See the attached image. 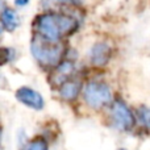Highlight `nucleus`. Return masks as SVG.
Segmentation results:
<instances>
[{
	"mask_svg": "<svg viewBox=\"0 0 150 150\" xmlns=\"http://www.w3.org/2000/svg\"><path fill=\"white\" fill-rule=\"evenodd\" d=\"M79 28V20L66 12L47 11L34 18V34L49 42H62Z\"/></svg>",
	"mask_w": 150,
	"mask_h": 150,
	"instance_id": "nucleus-1",
	"label": "nucleus"
},
{
	"mask_svg": "<svg viewBox=\"0 0 150 150\" xmlns=\"http://www.w3.org/2000/svg\"><path fill=\"white\" fill-rule=\"evenodd\" d=\"M30 52L41 67L53 70L65 59L66 46L62 42H49L34 34L30 41Z\"/></svg>",
	"mask_w": 150,
	"mask_h": 150,
	"instance_id": "nucleus-2",
	"label": "nucleus"
},
{
	"mask_svg": "<svg viewBox=\"0 0 150 150\" xmlns=\"http://www.w3.org/2000/svg\"><path fill=\"white\" fill-rule=\"evenodd\" d=\"M83 100L90 108L101 109L112 103V90L103 80H90L83 86Z\"/></svg>",
	"mask_w": 150,
	"mask_h": 150,
	"instance_id": "nucleus-3",
	"label": "nucleus"
},
{
	"mask_svg": "<svg viewBox=\"0 0 150 150\" xmlns=\"http://www.w3.org/2000/svg\"><path fill=\"white\" fill-rule=\"evenodd\" d=\"M111 127L119 132H130L136 125V116L122 99H115L109 104Z\"/></svg>",
	"mask_w": 150,
	"mask_h": 150,
	"instance_id": "nucleus-4",
	"label": "nucleus"
},
{
	"mask_svg": "<svg viewBox=\"0 0 150 150\" xmlns=\"http://www.w3.org/2000/svg\"><path fill=\"white\" fill-rule=\"evenodd\" d=\"M15 96L21 104H24L25 107L33 109V111H42L45 107L44 96L38 91H36L32 87H28V86L17 88Z\"/></svg>",
	"mask_w": 150,
	"mask_h": 150,
	"instance_id": "nucleus-5",
	"label": "nucleus"
},
{
	"mask_svg": "<svg viewBox=\"0 0 150 150\" xmlns=\"http://www.w3.org/2000/svg\"><path fill=\"white\" fill-rule=\"evenodd\" d=\"M112 57V47L108 42L105 41H98L91 46L90 53H88V58H90V63L93 67L101 69L107 66L111 61Z\"/></svg>",
	"mask_w": 150,
	"mask_h": 150,
	"instance_id": "nucleus-6",
	"label": "nucleus"
},
{
	"mask_svg": "<svg viewBox=\"0 0 150 150\" xmlns=\"http://www.w3.org/2000/svg\"><path fill=\"white\" fill-rule=\"evenodd\" d=\"M75 62L70 59H63L59 65H57L54 69L52 70L50 74V84L59 87L63 82L71 79L75 75Z\"/></svg>",
	"mask_w": 150,
	"mask_h": 150,
	"instance_id": "nucleus-7",
	"label": "nucleus"
},
{
	"mask_svg": "<svg viewBox=\"0 0 150 150\" xmlns=\"http://www.w3.org/2000/svg\"><path fill=\"white\" fill-rule=\"evenodd\" d=\"M83 90V83L80 79L73 76L71 79L63 82L62 84L58 87V95L62 100L67 101V103H71V101H75L78 99V96L82 93Z\"/></svg>",
	"mask_w": 150,
	"mask_h": 150,
	"instance_id": "nucleus-8",
	"label": "nucleus"
},
{
	"mask_svg": "<svg viewBox=\"0 0 150 150\" xmlns=\"http://www.w3.org/2000/svg\"><path fill=\"white\" fill-rule=\"evenodd\" d=\"M0 25L7 32H15L20 25V17H18L16 9L5 7L0 12Z\"/></svg>",
	"mask_w": 150,
	"mask_h": 150,
	"instance_id": "nucleus-9",
	"label": "nucleus"
},
{
	"mask_svg": "<svg viewBox=\"0 0 150 150\" xmlns=\"http://www.w3.org/2000/svg\"><path fill=\"white\" fill-rule=\"evenodd\" d=\"M21 150H49V144H47V141L45 138L37 137L28 141L26 144H24Z\"/></svg>",
	"mask_w": 150,
	"mask_h": 150,
	"instance_id": "nucleus-10",
	"label": "nucleus"
},
{
	"mask_svg": "<svg viewBox=\"0 0 150 150\" xmlns=\"http://www.w3.org/2000/svg\"><path fill=\"white\" fill-rule=\"evenodd\" d=\"M16 58V52L12 47H0V65L11 63Z\"/></svg>",
	"mask_w": 150,
	"mask_h": 150,
	"instance_id": "nucleus-11",
	"label": "nucleus"
},
{
	"mask_svg": "<svg viewBox=\"0 0 150 150\" xmlns=\"http://www.w3.org/2000/svg\"><path fill=\"white\" fill-rule=\"evenodd\" d=\"M140 121L144 124V127L150 129V107L149 108H144L140 112Z\"/></svg>",
	"mask_w": 150,
	"mask_h": 150,
	"instance_id": "nucleus-12",
	"label": "nucleus"
},
{
	"mask_svg": "<svg viewBox=\"0 0 150 150\" xmlns=\"http://www.w3.org/2000/svg\"><path fill=\"white\" fill-rule=\"evenodd\" d=\"M52 1L57 3V4H69V3H73V4H78L79 0H52Z\"/></svg>",
	"mask_w": 150,
	"mask_h": 150,
	"instance_id": "nucleus-13",
	"label": "nucleus"
},
{
	"mask_svg": "<svg viewBox=\"0 0 150 150\" xmlns=\"http://www.w3.org/2000/svg\"><path fill=\"white\" fill-rule=\"evenodd\" d=\"M29 3V0H15V4L17 5V7H24V5H26Z\"/></svg>",
	"mask_w": 150,
	"mask_h": 150,
	"instance_id": "nucleus-14",
	"label": "nucleus"
},
{
	"mask_svg": "<svg viewBox=\"0 0 150 150\" xmlns=\"http://www.w3.org/2000/svg\"><path fill=\"white\" fill-rule=\"evenodd\" d=\"M4 8H5V3L3 1V0H0V12H1Z\"/></svg>",
	"mask_w": 150,
	"mask_h": 150,
	"instance_id": "nucleus-15",
	"label": "nucleus"
},
{
	"mask_svg": "<svg viewBox=\"0 0 150 150\" xmlns=\"http://www.w3.org/2000/svg\"><path fill=\"white\" fill-rule=\"evenodd\" d=\"M1 82H4V76H3V75H0V87H1Z\"/></svg>",
	"mask_w": 150,
	"mask_h": 150,
	"instance_id": "nucleus-16",
	"label": "nucleus"
},
{
	"mask_svg": "<svg viewBox=\"0 0 150 150\" xmlns=\"http://www.w3.org/2000/svg\"><path fill=\"white\" fill-rule=\"evenodd\" d=\"M1 33H3V28H1V25H0V36H1Z\"/></svg>",
	"mask_w": 150,
	"mask_h": 150,
	"instance_id": "nucleus-17",
	"label": "nucleus"
},
{
	"mask_svg": "<svg viewBox=\"0 0 150 150\" xmlns=\"http://www.w3.org/2000/svg\"><path fill=\"white\" fill-rule=\"evenodd\" d=\"M119 150H128V149H119Z\"/></svg>",
	"mask_w": 150,
	"mask_h": 150,
	"instance_id": "nucleus-18",
	"label": "nucleus"
},
{
	"mask_svg": "<svg viewBox=\"0 0 150 150\" xmlns=\"http://www.w3.org/2000/svg\"><path fill=\"white\" fill-rule=\"evenodd\" d=\"M0 150H3V148H0Z\"/></svg>",
	"mask_w": 150,
	"mask_h": 150,
	"instance_id": "nucleus-19",
	"label": "nucleus"
}]
</instances>
